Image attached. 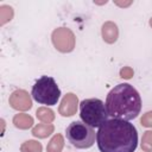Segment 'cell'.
Here are the masks:
<instances>
[{"mask_svg": "<svg viewBox=\"0 0 152 152\" xmlns=\"http://www.w3.org/2000/svg\"><path fill=\"white\" fill-rule=\"evenodd\" d=\"M96 142L101 152H134L138 146V132L129 121L110 119L99 127Z\"/></svg>", "mask_w": 152, "mask_h": 152, "instance_id": "cell-1", "label": "cell"}, {"mask_svg": "<svg viewBox=\"0 0 152 152\" xmlns=\"http://www.w3.org/2000/svg\"><path fill=\"white\" fill-rule=\"evenodd\" d=\"M106 108L113 119L133 120L141 110V99L137 89L128 83L115 86L107 95Z\"/></svg>", "mask_w": 152, "mask_h": 152, "instance_id": "cell-2", "label": "cell"}, {"mask_svg": "<svg viewBox=\"0 0 152 152\" xmlns=\"http://www.w3.org/2000/svg\"><path fill=\"white\" fill-rule=\"evenodd\" d=\"M81 120L90 127H100L108 120L106 103L100 99H86L80 103Z\"/></svg>", "mask_w": 152, "mask_h": 152, "instance_id": "cell-3", "label": "cell"}, {"mask_svg": "<svg viewBox=\"0 0 152 152\" xmlns=\"http://www.w3.org/2000/svg\"><path fill=\"white\" fill-rule=\"evenodd\" d=\"M31 95L38 103L53 106V104H57L59 100L61 89L58 88L53 77L42 76L32 86Z\"/></svg>", "mask_w": 152, "mask_h": 152, "instance_id": "cell-4", "label": "cell"}, {"mask_svg": "<svg viewBox=\"0 0 152 152\" xmlns=\"http://www.w3.org/2000/svg\"><path fill=\"white\" fill-rule=\"evenodd\" d=\"M68 141L76 148H89L94 145L96 133L83 121H72L65 129Z\"/></svg>", "mask_w": 152, "mask_h": 152, "instance_id": "cell-5", "label": "cell"}, {"mask_svg": "<svg viewBox=\"0 0 152 152\" xmlns=\"http://www.w3.org/2000/svg\"><path fill=\"white\" fill-rule=\"evenodd\" d=\"M53 46L61 52H71L75 48V34L70 28L58 27L51 34Z\"/></svg>", "mask_w": 152, "mask_h": 152, "instance_id": "cell-6", "label": "cell"}, {"mask_svg": "<svg viewBox=\"0 0 152 152\" xmlns=\"http://www.w3.org/2000/svg\"><path fill=\"white\" fill-rule=\"evenodd\" d=\"M10 104L17 110H27L32 107V100L27 91L18 89L14 90L10 96Z\"/></svg>", "mask_w": 152, "mask_h": 152, "instance_id": "cell-7", "label": "cell"}, {"mask_svg": "<svg viewBox=\"0 0 152 152\" xmlns=\"http://www.w3.org/2000/svg\"><path fill=\"white\" fill-rule=\"evenodd\" d=\"M77 104H78V99L75 94L68 93L64 95V97L61 101L58 112L62 116H72L76 114L77 110Z\"/></svg>", "mask_w": 152, "mask_h": 152, "instance_id": "cell-8", "label": "cell"}, {"mask_svg": "<svg viewBox=\"0 0 152 152\" xmlns=\"http://www.w3.org/2000/svg\"><path fill=\"white\" fill-rule=\"evenodd\" d=\"M101 33H102V38H103V40L106 43L113 44V43H115L118 40L119 28H118V26H116L115 23H113V21H106L102 25Z\"/></svg>", "mask_w": 152, "mask_h": 152, "instance_id": "cell-9", "label": "cell"}, {"mask_svg": "<svg viewBox=\"0 0 152 152\" xmlns=\"http://www.w3.org/2000/svg\"><path fill=\"white\" fill-rule=\"evenodd\" d=\"M13 124L17 128L20 129H27L33 125V119L31 115L25 113H19L13 116Z\"/></svg>", "mask_w": 152, "mask_h": 152, "instance_id": "cell-10", "label": "cell"}, {"mask_svg": "<svg viewBox=\"0 0 152 152\" xmlns=\"http://www.w3.org/2000/svg\"><path fill=\"white\" fill-rule=\"evenodd\" d=\"M53 125L51 124H38L32 128V134L37 138H46L53 132Z\"/></svg>", "mask_w": 152, "mask_h": 152, "instance_id": "cell-11", "label": "cell"}, {"mask_svg": "<svg viewBox=\"0 0 152 152\" xmlns=\"http://www.w3.org/2000/svg\"><path fill=\"white\" fill-rule=\"evenodd\" d=\"M64 146V139L62 134H55L46 146V152H62Z\"/></svg>", "mask_w": 152, "mask_h": 152, "instance_id": "cell-12", "label": "cell"}, {"mask_svg": "<svg viewBox=\"0 0 152 152\" xmlns=\"http://www.w3.org/2000/svg\"><path fill=\"white\" fill-rule=\"evenodd\" d=\"M36 115H37V118H38L42 122H44V124H50V122H52V121L55 120V114H53V112H52L51 109L46 108V107H40V108H38L37 112H36Z\"/></svg>", "mask_w": 152, "mask_h": 152, "instance_id": "cell-13", "label": "cell"}, {"mask_svg": "<svg viewBox=\"0 0 152 152\" xmlns=\"http://www.w3.org/2000/svg\"><path fill=\"white\" fill-rule=\"evenodd\" d=\"M42 144L36 140H27L21 144L20 152H42Z\"/></svg>", "mask_w": 152, "mask_h": 152, "instance_id": "cell-14", "label": "cell"}, {"mask_svg": "<svg viewBox=\"0 0 152 152\" xmlns=\"http://www.w3.org/2000/svg\"><path fill=\"white\" fill-rule=\"evenodd\" d=\"M13 18V8L7 5L0 6V25L6 24Z\"/></svg>", "mask_w": 152, "mask_h": 152, "instance_id": "cell-15", "label": "cell"}, {"mask_svg": "<svg viewBox=\"0 0 152 152\" xmlns=\"http://www.w3.org/2000/svg\"><path fill=\"white\" fill-rule=\"evenodd\" d=\"M140 146L144 152H152V131L144 132Z\"/></svg>", "mask_w": 152, "mask_h": 152, "instance_id": "cell-16", "label": "cell"}, {"mask_svg": "<svg viewBox=\"0 0 152 152\" xmlns=\"http://www.w3.org/2000/svg\"><path fill=\"white\" fill-rule=\"evenodd\" d=\"M140 124L144 127H152V110L145 113L140 119Z\"/></svg>", "mask_w": 152, "mask_h": 152, "instance_id": "cell-17", "label": "cell"}, {"mask_svg": "<svg viewBox=\"0 0 152 152\" xmlns=\"http://www.w3.org/2000/svg\"><path fill=\"white\" fill-rule=\"evenodd\" d=\"M132 76H133V69H132V68L125 66V68H122V69L120 70V77L128 80V78H131Z\"/></svg>", "mask_w": 152, "mask_h": 152, "instance_id": "cell-18", "label": "cell"}, {"mask_svg": "<svg viewBox=\"0 0 152 152\" xmlns=\"http://www.w3.org/2000/svg\"><path fill=\"white\" fill-rule=\"evenodd\" d=\"M132 4V1H127V2H115V5L120 6V7H126V6H129Z\"/></svg>", "mask_w": 152, "mask_h": 152, "instance_id": "cell-19", "label": "cell"}, {"mask_svg": "<svg viewBox=\"0 0 152 152\" xmlns=\"http://www.w3.org/2000/svg\"><path fill=\"white\" fill-rule=\"evenodd\" d=\"M150 26H151V27H152V18H151V19H150Z\"/></svg>", "mask_w": 152, "mask_h": 152, "instance_id": "cell-20", "label": "cell"}]
</instances>
